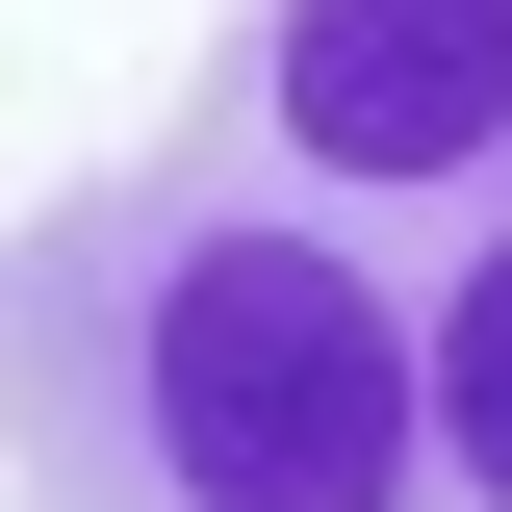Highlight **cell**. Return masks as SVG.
<instances>
[{
    "label": "cell",
    "mask_w": 512,
    "mask_h": 512,
    "mask_svg": "<svg viewBox=\"0 0 512 512\" xmlns=\"http://www.w3.org/2000/svg\"><path fill=\"white\" fill-rule=\"evenodd\" d=\"M154 154L308 231L436 384V512H512V0H231Z\"/></svg>",
    "instance_id": "cell-1"
}]
</instances>
